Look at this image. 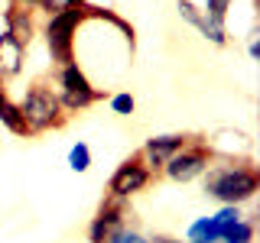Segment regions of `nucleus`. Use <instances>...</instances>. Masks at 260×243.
<instances>
[{"instance_id": "obj_1", "label": "nucleus", "mask_w": 260, "mask_h": 243, "mask_svg": "<svg viewBox=\"0 0 260 243\" xmlns=\"http://www.w3.org/2000/svg\"><path fill=\"white\" fill-rule=\"evenodd\" d=\"M257 188H260V175L247 162L208 169V178H205L208 198H218L221 205H244V201H250L257 194Z\"/></svg>"}, {"instance_id": "obj_2", "label": "nucleus", "mask_w": 260, "mask_h": 243, "mask_svg": "<svg viewBox=\"0 0 260 243\" xmlns=\"http://www.w3.org/2000/svg\"><path fill=\"white\" fill-rule=\"evenodd\" d=\"M85 16H91V7H88L85 0H72L65 10L49 16L46 46H49L52 62H59V65H72V62H75V52H72V49H75V29H78V23L85 20Z\"/></svg>"}, {"instance_id": "obj_3", "label": "nucleus", "mask_w": 260, "mask_h": 243, "mask_svg": "<svg viewBox=\"0 0 260 243\" xmlns=\"http://www.w3.org/2000/svg\"><path fill=\"white\" fill-rule=\"evenodd\" d=\"M20 113H23V124H26V133L36 136V133H46V130H55L65 124V110L59 104V94L52 91L49 85H32L26 97H23L20 104Z\"/></svg>"}, {"instance_id": "obj_4", "label": "nucleus", "mask_w": 260, "mask_h": 243, "mask_svg": "<svg viewBox=\"0 0 260 243\" xmlns=\"http://www.w3.org/2000/svg\"><path fill=\"white\" fill-rule=\"evenodd\" d=\"M59 104H62V110H85V107H91V104L101 97V91H94L91 88V81L85 78V71L78 68V62H72V65H62V71H59Z\"/></svg>"}, {"instance_id": "obj_5", "label": "nucleus", "mask_w": 260, "mask_h": 243, "mask_svg": "<svg viewBox=\"0 0 260 243\" xmlns=\"http://www.w3.org/2000/svg\"><path fill=\"white\" fill-rule=\"evenodd\" d=\"M211 156H215V152H211L205 143L189 140L166 166H162V172H166V178H173V182H192V178L205 175L211 169Z\"/></svg>"}, {"instance_id": "obj_6", "label": "nucleus", "mask_w": 260, "mask_h": 243, "mask_svg": "<svg viewBox=\"0 0 260 243\" xmlns=\"http://www.w3.org/2000/svg\"><path fill=\"white\" fill-rule=\"evenodd\" d=\"M150 169L143 166V159H140V152H134L130 159H124L117 166V172L111 175V182H108V198H117V201H127L130 194H137V191H143L146 185H150Z\"/></svg>"}, {"instance_id": "obj_7", "label": "nucleus", "mask_w": 260, "mask_h": 243, "mask_svg": "<svg viewBox=\"0 0 260 243\" xmlns=\"http://www.w3.org/2000/svg\"><path fill=\"white\" fill-rule=\"evenodd\" d=\"M189 140L192 136H182V133H169V136H153V140H146V146L140 149V159H143V166L150 169V175L162 172V166H166V162L173 159Z\"/></svg>"}, {"instance_id": "obj_8", "label": "nucleus", "mask_w": 260, "mask_h": 243, "mask_svg": "<svg viewBox=\"0 0 260 243\" xmlns=\"http://www.w3.org/2000/svg\"><path fill=\"white\" fill-rule=\"evenodd\" d=\"M124 217H127L124 201L108 198L101 208H98L94 221H91V227H88V243H108L111 233L117 230V227H124Z\"/></svg>"}, {"instance_id": "obj_9", "label": "nucleus", "mask_w": 260, "mask_h": 243, "mask_svg": "<svg viewBox=\"0 0 260 243\" xmlns=\"http://www.w3.org/2000/svg\"><path fill=\"white\" fill-rule=\"evenodd\" d=\"M176 7H179V16H182L185 23H192V26L199 29L202 36L208 39V43H215V46H228L224 23H215V20H208V16H205V10H199V7H195L192 0H176Z\"/></svg>"}, {"instance_id": "obj_10", "label": "nucleus", "mask_w": 260, "mask_h": 243, "mask_svg": "<svg viewBox=\"0 0 260 243\" xmlns=\"http://www.w3.org/2000/svg\"><path fill=\"white\" fill-rule=\"evenodd\" d=\"M7 32L26 49L32 43V36H36V23H32V10L20 4H10V10H7Z\"/></svg>"}, {"instance_id": "obj_11", "label": "nucleus", "mask_w": 260, "mask_h": 243, "mask_svg": "<svg viewBox=\"0 0 260 243\" xmlns=\"http://www.w3.org/2000/svg\"><path fill=\"white\" fill-rule=\"evenodd\" d=\"M23 52H26V49L16 43L10 32H4V36H0V81L20 75V68H23Z\"/></svg>"}, {"instance_id": "obj_12", "label": "nucleus", "mask_w": 260, "mask_h": 243, "mask_svg": "<svg viewBox=\"0 0 260 243\" xmlns=\"http://www.w3.org/2000/svg\"><path fill=\"white\" fill-rule=\"evenodd\" d=\"M221 227L215 224V217H199L192 227H189V240L195 243H221Z\"/></svg>"}, {"instance_id": "obj_13", "label": "nucleus", "mask_w": 260, "mask_h": 243, "mask_svg": "<svg viewBox=\"0 0 260 243\" xmlns=\"http://www.w3.org/2000/svg\"><path fill=\"white\" fill-rule=\"evenodd\" d=\"M0 124L10 130V133H16V136H29L26 124H23V113H20V107H16L13 101H7L4 107H0Z\"/></svg>"}, {"instance_id": "obj_14", "label": "nucleus", "mask_w": 260, "mask_h": 243, "mask_svg": "<svg viewBox=\"0 0 260 243\" xmlns=\"http://www.w3.org/2000/svg\"><path fill=\"white\" fill-rule=\"evenodd\" d=\"M221 243H254V224L250 221H241L231 227V230H224V237H221Z\"/></svg>"}, {"instance_id": "obj_15", "label": "nucleus", "mask_w": 260, "mask_h": 243, "mask_svg": "<svg viewBox=\"0 0 260 243\" xmlns=\"http://www.w3.org/2000/svg\"><path fill=\"white\" fill-rule=\"evenodd\" d=\"M69 166H72V172H88L91 169V149L85 143H75L69 149Z\"/></svg>"}, {"instance_id": "obj_16", "label": "nucleus", "mask_w": 260, "mask_h": 243, "mask_svg": "<svg viewBox=\"0 0 260 243\" xmlns=\"http://www.w3.org/2000/svg\"><path fill=\"white\" fill-rule=\"evenodd\" d=\"M111 110L117 113V117H130V113L137 110V101L130 91H120V94H111Z\"/></svg>"}, {"instance_id": "obj_17", "label": "nucleus", "mask_w": 260, "mask_h": 243, "mask_svg": "<svg viewBox=\"0 0 260 243\" xmlns=\"http://www.w3.org/2000/svg\"><path fill=\"white\" fill-rule=\"evenodd\" d=\"M241 221V205H221V211L215 214V224L221 227V233L224 230H231L234 224Z\"/></svg>"}, {"instance_id": "obj_18", "label": "nucleus", "mask_w": 260, "mask_h": 243, "mask_svg": "<svg viewBox=\"0 0 260 243\" xmlns=\"http://www.w3.org/2000/svg\"><path fill=\"white\" fill-rule=\"evenodd\" d=\"M108 243H150V240L140 237L137 230H130V227L124 224V227H117V230H114L111 237H108Z\"/></svg>"}, {"instance_id": "obj_19", "label": "nucleus", "mask_w": 260, "mask_h": 243, "mask_svg": "<svg viewBox=\"0 0 260 243\" xmlns=\"http://www.w3.org/2000/svg\"><path fill=\"white\" fill-rule=\"evenodd\" d=\"M228 7H231V0H208V7H205V16H208V20H215V23H224V13H228Z\"/></svg>"}, {"instance_id": "obj_20", "label": "nucleus", "mask_w": 260, "mask_h": 243, "mask_svg": "<svg viewBox=\"0 0 260 243\" xmlns=\"http://www.w3.org/2000/svg\"><path fill=\"white\" fill-rule=\"evenodd\" d=\"M72 0H43V10H49V13H59V10H65Z\"/></svg>"}, {"instance_id": "obj_21", "label": "nucleus", "mask_w": 260, "mask_h": 243, "mask_svg": "<svg viewBox=\"0 0 260 243\" xmlns=\"http://www.w3.org/2000/svg\"><path fill=\"white\" fill-rule=\"evenodd\" d=\"M13 4L26 7V10H43V0H13Z\"/></svg>"}, {"instance_id": "obj_22", "label": "nucleus", "mask_w": 260, "mask_h": 243, "mask_svg": "<svg viewBox=\"0 0 260 243\" xmlns=\"http://www.w3.org/2000/svg\"><path fill=\"white\" fill-rule=\"evenodd\" d=\"M247 52H250V59H260V43H257V39L250 43V49H247Z\"/></svg>"}, {"instance_id": "obj_23", "label": "nucleus", "mask_w": 260, "mask_h": 243, "mask_svg": "<svg viewBox=\"0 0 260 243\" xmlns=\"http://www.w3.org/2000/svg\"><path fill=\"white\" fill-rule=\"evenodd\" d=\"M150 243H182V240H173V237H153Z\"/></svg>"}, {"instance_id": "obj_24", "label": "nucleus", "mask_w": 260, "mask_h": 243, "mask_svg": "<svg viewBox=\"0 0 260 243\" xmlns=\"http://www.w3.org/2000/svg\"><path fill=\"white\" fill-rule=\"evenodd\" d=\"M7 101H10V97H7V88H4V81H0V107H4Z\"/></svg>"}, {"instance_id": "obj_25", "label": "nucleus", "mask_w": 260, "mask_h": 243, "mask_svg": "<svg viewBox=\"0 0 260 243\" xmlns=\"http://www.w3.org/2000/svg\"><path fill=\"white\" fill-rule=\"evenodd\" d=\"M189 243H195V240H189Z\"/></svg>"}]
</instances>
